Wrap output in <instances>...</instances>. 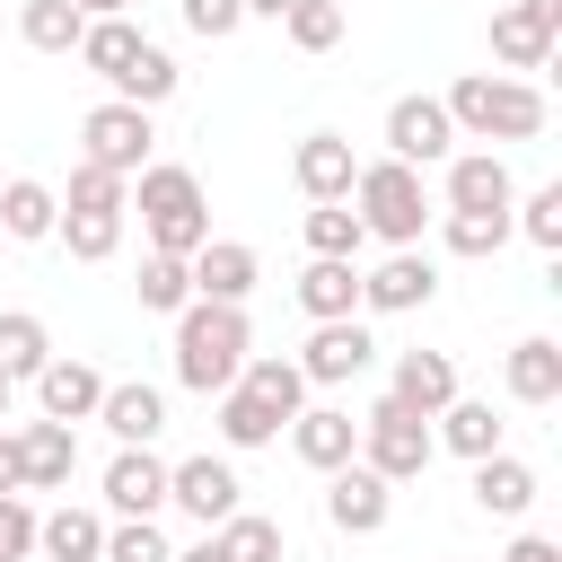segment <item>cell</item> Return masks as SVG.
Masks as SVG:
<instances>
[{
	"label": "cell",
	"instance_id": "obj_28",
	"mask_svg": "<svg viewBox=\"0 0 562 562\" xmlns=\"http://www.w3.org/2000/svg\"><path fill=\"white\" fill-rule=\"evenodd\" d=\"M299 237H307V255H325V263H360V246H369V228H360L351 202H307Z\"/></svg>",
	"mask_w": 562,
	"mask_h": 562
},
{
	"label": "cell",
	"instance_id": "obj_41",
	"mask_svg": "<svg viewBox=\"0 0 562 562\" xmlns=\"http://www.w3.org/2000/svg\"><path fill=\"white\" fill-rule=\"evenodd\" d=\"M97 562H176V544L158 536V518H114L105 527V553Z\"/></svg>",
	"mask_w": 562,
	"mask_h": 562
},
{
	"label": "cell",
	"instance_id": "obj_1",
	"mask_svg": "<svg viewBox=\"0 0 562 562\" xmlns=\"http://www.w3.org/2000/svg\"><path fill=\"white\" fill-rule=\"evenodd\" d=\"M132 211H140V228H149V255L193 263V255L211 246V202H202V176H193V167H176V158H149V167L132 176Z\"/></svg>",
	"mask_w": 562,
	"mask_h": 562
},
{
	"label": "cell",
	"instance_id": "obj_31",
	"mask_svg": "<svg viewBox=\"0 0 562 562\" xmlns=\"http://www.w3.org/2000/svg\"><path fill=\"white\" fill-rule=\"evenodd\" d=\"M140 44H149V35H140L132 18H88V26H79V61H88L105 88L132 70V53H140Z\"/></svg>",
	"mask_w": 562,
	"mask_h": 562
},
{
	"label": "cell",
	"instance_id": "obj_26",
	"mask_svg": "<svg viewBox=\"0 0 562 562\" xmlns=\"http://www.w3.org/2000/svg\"><path fill=\"white\" fill-rule=\"evenodd\" d=\"M501 386H509L518 404H553V395H562V342H553V334H527V342H509V360H501Z\"/></svg>",
	"mask_w": 562,
	"mask_h": 562
},
{
	"label": "cell",
	"instance_id": "obj_2",
	"mask_svg": "<svg viewBox=\"0 0 562 562\" xmlns=\"http://www.w3.org/2000/svg\"><path fill=\"white\" fill-rule=\"evenodd\" d=\"M246 351H255L246 307H211V299H184V307H176V386L228 395L237 369H246Z\"/></svg>",
	"mask_w": 562,
	"mask_h": 562
},
{
	"label": "cell",
	"instance_id": "obj_10",
	"mask_svg": "<svg viewBox=\"0 0 562 562\" xmlns=\"http://www.w3.org/2000/svg\"><path fill=\"white\" fill-rule=\"evenodd\" d=\"M553 35H562V0H509V9L492 18V61H501V79L544 70V61H553Z\"/></svg>",
	"mask_w": 562,
	"mask_h": 562
},
{
	"label": "cell",
	"instance_id": "obj_30",
	"mask_svg": "<svg viewBox=\"0 0 562 562\" xmlns=\"http://www.w3.org/2000/svg\"><path fill=\"white\" fill-rule=\"evenodd\" d=\"M211 544H220V562H290V536H281V518H263V509L220 518Z\"/></svg>",
	"mask_w": 562,
	"mask_h": 562
},
{
	"label": "cell",
	"instance_id": "obj_3",
	"mask_svg": "<svg viewBox=\"0 0 562 562\" xmlns=\"http://www.w3.org/2000/svg\"><path fill=\"white\" fill-rule=\"evenodd\" d=\"M448 123H457V140H536L544 132V88L536 79H501V70H465L448 97Z\"/></svg>",
	"mask_w": 562,
	"mask_h": 562
},
{
	"label": "cell",
	"instance_id": "obj_7",
	"mask_svg": "<svg viewBox=\"0 0 562 562\" xmlns=\"http://www.w3.org/2000/svg\"><path fill=\"white\" fill-rule=\"evenodd\" d=\"M386 158L395 167H448L457 158V123H448V105L439 97H395L386 105Z\"/></svg>",
	"mask_w": 562,
	"mask_h": 562
},
{
	"label": "cell",
	"instance_id": "obj_9",
	"mask_svg": "<svg viewBox=\"0 0 562 562\" xmlns=\"http://www.w3.org/2000/svg\"><path fill=\"white\" fill-rule=\"evenodd\" d=\"M237 492H246V483H237V465H228V457H176V465H167V509H184L202 536H211L220 518H237V509H246Z\"/></svg>",
	"mask_w": 562,
	"mask_h": 562
},
{
	"label": "cell",
	"instance_id": "obj_25",
	"mask_svg": "<svg viewBox=\"0 0 562 562\" xmlns=\"http://www.w3.org/2000/svg\"><path fill=\"white\" fill-rule=\"evenodd\" d=\"M290 290H299V307H307V325H334V316H360V263H325V255H307V272H299Z\"/></svg>",
	"mask_w": 562,
	"mask_h": 562
},
{
	"label": "cell",
	"instance_id": "obj_11",
	"mask_svg": "<svg viewBox=\"0 0 562 562\" xmlns=\"http://www.w3.org/2000/svg\"><path fill=\"white\" fill-rule=\"evenodd\" d=\"M369 369H378V334H369L360 316L316 325L307 351H299V378H307V386H351V378H369Z\"/></svg>",
	"mask_w": 562,
	"mask_h": 562
},
{
	"label": "cell",
	"instance_id": "obj_48",
	"mask_svg": "<svg viewBox=\"0 0 562 562\" xmlns=\"http://www.w3.org/2000/svg\"><path fill=\"white\" fill-rule=\"evenodd\" d=\"M176 562H220V544H211V536H202V544H184V553H176Z\"/></svg>",
	"mask_w": 562,
	"mask_h": 562
},
{
	"label": "cell",
	"instance_id": "obj_4",
	"mask_svg": "<svg viewBox=\"0 0 562 562\" xmlns=\"http://www.w3.org/2000/svg\"><path fill=\"white\" fill-rule=\"evenodd\" d=\"M351 211H360V228L386 237V246H422V228H430V193H422V176L395 167V158H369V167L351 176Z\"/></svg>",
	"mask_w": 562,
	"mask_h": 562
},
{
	"label": "cell",
	"instance_id": "obj_14",
	"mask_svg": "<svg viewBox=\"0 0 562 562\" xmlns=\"http://www.w3.org/2000/svg\"><path fill=\"white\" fill-rule=\"evenodd\" d=\"M290 457H299L307 474H334V465L360 457V422H351L342 404H299V413H290Z\"/></svg>",
	"mask_w": 562,
	"mask_h": 562
},
{
	"label": "cell",
	"instance_id": "obj_37",
	"mask_svg": "<svg viewBox=\"0 0 562 562\" xmlns=\"http://www.w3.org/2000/svg\"><path fill=\"white\" fill-rule=\"evenodd\" d=\"M439 246L448 255H501L509 246V211H439Z\"/></svg>",
	"mask_w": 562,
	"mask_h": 562
},
{
	"label": "cell",
	"instance_id": "obj_46",
	"mask_svg": "<svg viewBox=\"0 0 562 562\" xmlns=\"http://www.w3.org/2000/svg\"><path fill=\"white\" fill-rule=\"evenodd\" d=\"M237 9H246V18H272V26L290 18V0H237Z\"/></svg>",
	"mask_w": 562,
	"mask_h": 562
},
{
	"label": "cell",
	"instance_id": "obj_44",
	"mask_svg": "<svg viewBox=\"0 0 562 562\" xmlns=\"http://www.w3.org/2000/svg\"><path fill=\"white\" fill-rule=\"evenodd\" d=\"M501 562H562V544H553V536H518Z\"/></svg>",
	"mask_w": 562,
	"mask_h": 562
},
{
	"label": "cell",
	"instance_id": "obj_13",
	"mask_svg": "<svg viewBox=\"0 0 562 562\" xmlns=\"http://www.w3.org/2000/svg\"><path fill=\"white\" fill-rule=\"evenodd\" d=\"M26 386H35V413H44V422H70V430L97 422V404H105V378H97L88 360H70V351H53Z\"/></svg>",
	"mask_w": 562,
	"mask_h": 562
},
{
	"label": "cell",
	"instance_id": "obj_19",
	"mask_svg": "<svg viewBox=\"0 0 562 562\" xmlns=\"http://www.w3.org/2000/svg\"><path fill=\"white\" fill-rule=\"evenodd\" d=\"M290 176H299V193H307V202H351L360 158H351V140H342V132H307V140L290 149Z\"/></svg>",
	"mask_w": 562,
	"mask_h": 562
},
{
	"label": "cell",
	"instance_id": "obj_47",
	"mask_svg": "<svg viewBox=\"0 0 562 562\" xmlns=\"http://www.w3.org/2000/svg\"><path fill=\"white\" fill-rule=\"evenodd\" d=\"M70 9H79V18H123L132 0H70Z\"/></svg>",
	"mask_w": 562,
	"mask_h": 562
},
{
	"label": "cell",
	"instance_id": "obj_32",
	"mask_svg": "<svg viewBox=\"0 0 562 562\" xmlns=\"http://www.w3.org/2000/svg\"><path fill=\"white\" fill-rule=\"evenodd\" d=\"M237 386L255 395V404H272L281 422L307 404V378H299V360H272V351H246V369H237Z\"/></svg>",
	"mask_w": 562,
	"mask_h": 562
},
{
	"label": "cell",
	"instance_id": "obj_33",
	"mask_svg": "<svg viewBox=\"0 0 562 562\" xmlns=\"http://www.w3.org/2000/svg\"><path fill=\"white\" fill-rule=\"evenodd\" d=\"M211 404H220V448H272V439L290 430V422H281L272 404H255L246 386H228V395H211Z\"/></svg>",
	"mask_w": 562,
	"mask_h": 562
},
{
	"label": "cell",
	"instance_id": "obj_43",
	"mask_svg": "<svg viewBox=\"0 0 562 562\" xmlns=\"http://www.w3.org/2000/svg\"><path fill=\"white\" fill-rule=\"evenodd\" d=\"M26 553H35V501L9 492L0 501V562H26Z\"/></svg>",
	"mask_w": 562,
	"mask_h": 562
},
{
	"label": "cell",
	"instance_id": "obj_49",
	"mask_svg": "<svg viewBox=\"0 0 562 562\" xmlns=\"http://www.w3.org/2000/svg\"><path fill=\"white\" fill-rule=\"evenodd\" d=\"M9 395H18V386H9V378H0V422H9Z\"/></svg>",
	"mask_w": 562,
	"mask_h": 562
},
{
	"label": "cell",
	"instance_id": "obj_23",
	"mask_svg": "<svg viewBox=\"0 0 562 562\" xmlns=\"http://www.w3.org/2000/svg\"><path fill=\"white\" fill-rule=\"evenodd\" d=\"M35 553H44V562H97V553H105V518L79 509V501L35 509Z\"/></svg>",
	"mask_w": 562,
	"mask_h": 562
},
{
	"label": "cell",
	"instance_id": "obj_50",
	"mask_svg": "<svg viewBox=\"0 0 562 562\" xmlns=\"http://www.w3.org/2000/svg\"><path fill=\"white\" fill-rule=\"evenodd\" d=\"M457 562H474V553H457Z\"/></svg>",
	"mask_w": 562,
	"mask_h": 562
},
{
	"label": "cell",
	"instance_id": "obj_15",
	"mask_svg": "<svg viewBox=\"0 0 562 562\" xmlns=\"http://www.w3.org/2000/svg\"><path fill=\"white\" fill-rule=\"evenodd\" d=\"M439 176H448V184H439L448 211H509V202H518V176H509L501 149H457Z\"/></svg>",
	"mask_w": 562,
	"mask_h": 562
},
{
	"label": "cell",
	"instance_id": "obj_36",
	"mask_svg": "<svg viewBox=\"0 0 562 562\" xmlns=\"http://www.w3.org/2000/svg\"><path fill=\"white\" fill-rule=\"evenodd\" d=\"M53 237L70 246V263H105V255L123 246V211H61Z\"/></svg>",
	"mask_w": 562,
	"mask_h": 562
},
{
	"label": "cell",
	"instance_id": "obj_12",
	"mask_svg": "<svg viewBox=\"0 0 562 562\" xmlns=\"http://www.w3.org/2000/svg\"><path fill=\"white\" fill-rule=\"evenodd\" d=\"M184 272H193V299H211V307H246L255 281H263V255H255L246 237H211Z\"/></svg>",
	"mask_w": 562,
	"mask_h": 562
},
{
	"label": "cell",
	"instance_id": "obj_38",
	"mask_svg": "<svg viewBox=\"0 0 562 562\" xmlns=\"http://www.w3.org/2000/svg\"><path fill=\"white\" fill-rule=\"evenodd\" d=\"M132 290H140L149 316H176V307L193 299V272H184L176 255H140V281H132Z\"/></svg>",
	"mask_w": 562,
	"mask_h": 562
},
{
	"label": "cell",
	"instance_id": "obj_21",
	"mask_svg": "<svg viewBox=\"0 0 562 562\" xmlns=\"http://www.w3.org/2000/svg\"><path fill=\"white\" fill-rule=\"evenodd\" d=\"M501 430H509V422H501L483 395H457V404H439V413H430V439H439L448 457H465V465L501 457Z\"/></svg>",
	"mask_w": 562,
	"mask_h": 562
},
{
	"label": "cell",
	"instance_id": "obj_22",
	"mask_svg": "<svg viewBox=\"0 0 562 562\" xmlns=\"http://www.w3.org/2000/svg\"><path fill=\"white\" fill-rule=\"evenodd\" d=\"M97 422L114 430V448H149V439L167 430V395H158L149 378H123V386H105V404H97Z\"/></svg>",
	"mask_w": 562,
	"mask_h": 562
},
{
	"label": "cell",
	"instance_id": "obj_45",
	"mask_svg": "<svg viewBox=\"0 0 562 562\" xmlns=\"http://www.w3.org/2000/svg\"><path fill=\"white\" fill-rule=\"evenodd\" d=\"M9 492H26V483H18V430H0V501H9Z\"/></svg>",
	"mask_w": 562,
	"mask_h": 562
},
{
	"label": "cell",
	"instance_id": "obj_35",
	"mask_svg": "<svg viewBox=\"0 0 562 562\" xmlns=\"http://www.w3.org/2000/svg\"><path fill=\"white\" fill-rule=\"evenodd\" d=\"M509 237H527V246L562 255V184H536V193H518V202H509Z\"/></svg>",
	"mask_w": 562,
	"mask_h": 562
},
{
	"label": "cell",
	"instance_id": "obj_29",
	"mask_svg": "<svg viewBox=\"0 0 562 562\" xmlns=\"http://www.w3.org/2000/svg\"><path fill=\"white\" fill-rule=\"evenodd\" d=\"M53 360V325L35 316V307H0V378L18 386V378H35Z\"/></svg>",
	"mask_w": 562,
	"mask_h": 562
},
{
	"label": "cell",
	"instance_id": "obj_34",
	"mask_svg": "<svg viewBox=\"0 0 562 562\" xmlns=\"http://www.w3.org/2000/svg\"><path fill=\"white\" fill-rule=\"evenodd\" d=\"M79 9L70 0H26L18 9V35H26V53H79Z\"/></svg>",
	"mask_w": 562,
	"mask_h": 562
},
{
	"label": "cell",
	"instance_id": "obj_16",
	"mask_svg": "<svg viewBox=\"0 0 562 562\" xmlns=\"http://www.w3.org/2000/svg\"><path fill=\"white\" fill-rule=\"evenodd\" d=\"M70 474H79V430L70 422H18V483L70 492Z\"/></svg>",
	"mask_w": 562,
	"mask_h": 562
},
{
	"label": "cell",
	"instance_id": "obj_8",
	"mask_svg": "<svg viewBox=\"0 0 562 562\" xmlns=\"http://www.w3.org/2000/svg\"><path fill=\"white\" fill-rule=\"evenodd\" d=\"M430 299H439V263L422 246H386V263L360 272V307L369 316H422Z\"/></svg>",
	"mask_w": 562,
	"mask_h": 562
},
{
	"label": "cell",
	"instance_id": "obj_24",
	"mask_svg": "<svg viewBox=\"0 0 562 562\" xmlns=\"http://www.w3.org/2000/svg\"><path fill=\"white\" fill-rule=\"evenodd\" d=\"M53 228H61V193H53L44 176H9V184H0V237L44 246Z\"/></svg>",
	"mask_w": 562,
	"mask_h": 562
},
{
	"label": "cell",
	"instance_id": "obj_27",
	"mask_svg": "<svg viewBox=\"0 0 562 562\" xmlns=\"http://www.w3.org/2000/svg\"><path fill=\"white\" fill-rule=\"evenodd\" d=\"M474 509H483V518H527V509H536V465L509 457V448L483 457V465H474Z\"/></svg>",
	"mask_w": 562,
	"mask_h": 562
},
{
	"label": "cell",
	"instance_id": "obj_39",
	"mask_svg": "<svg viewBox=\"0 0 562 562\" xmlns=\"http://www.w3.org/2000/svg\"><path fill=\"white\" fill-rule=\"evenodd\" d=\"M281 35H290L299 53H334V44H342V0H290Z\"/></svg>",
	"mask_w": 562,
	"mask_h": 562
},
{
	"label": "cell",
	"instance_id": "obj_18",
	"mask_svg": "<svg viewBox=\"0 0 562 562\" xmlns=\"http://www.w3.org/2000/svg\"><path fill=\"white\" fill-rule=\"evenodd\" d=\"M105 509H114V518H158V509H167V457H158V448H114V465H105Z\"/></svg>",
	"mask_w": 562,
	"mask_h": 562
},
{
	"label": "cell",
	"instance_id": "obj_20",
	"mask_svg": "<svg viewBox=\"0 0 562 562\" xmlns=\"http://www.w3.org/2000/svg\"><path fill=\"white\" fill-rule=\"evenodd\" d=\"M386 395L404 404V413H439V404H457L465 386H457V360L448 351H395V378H386Z\"/></svg>",
	"mask_w": 562,
	"mask_h": 562
},
{
	"label": "cell",
	"instance_id": "obj_42",
	"mask_svg": "<svg viewBox=\"0 0 562 562\" xmlns=\"http://www.w3.org/2000/svg\"><path fill=\"white\" fill-rule=\"evenodd\" d=\"M176 9H184V26H193L202 44H228V35L246 26V9H237V0H176Z\"/></svg>",
	"mask_w": 562,
	"mask_h": 562
},
{
	"label": "cell",
	"instance_id": "obj_5",
	"mask_svg": "<svg viewBox=\"0 0 562 562\" xmlns=\"http://www.w3.org/2000/svg\"><path fill=\"white\" fill-rule=\"evenodd\" d=\"M430 457H439L430 422H422V413H404L395 395H378V404L360 413V465H369L378 483H422V474H430Z\"/></svg>",
	"mask_w": 562,
	"mask_h": 562
},
{
	"label": "cell",
	"instance_id": "obj_40",
	"mask_svg": "<svg viewBox=\"0 0 562 562\" xmlns=\"http://www.w3.org/2000/svg\"><path fill=\"white\" fill-rule=\"evenodd\" d=\"M61 211H132V184L79 158V167H70V184H61Z\"/></svg>",
	"mask_w": 562,
	"mask_h": 562
},
{
	"label": "cell",
	"instance_id": "obj_6",
	"mask_svg": "<svg viewBox=\"0 0 562 562\" xmlns=\"http://www.w3.org/2000/svg\"><path fill=\"white\" fill-rule=\"evenodd\" d=\"M149 149H158V123L140 114V105H123V97H105V105H88L79 114V158L88 167H105V176H140L149 167Z\"/></svg>",
	"mask_w": 562,
	"mask_h": 562
},
{
	"label": "cell",
	"instance_id": "obj_17",
	"mask_svg": "<svg viewBox=\"0 0 562 562\" xmlns=\"http://www.w3.org/2000/svg\"><path fill=\"white\" fill-rule=\"evenodd\" d=\"M386 509H395V483H378L360 457L325 474V518H334L342 536H378V527H386Z\"/></svg>",
	"mask_w": 562,
	"mask_h": 562
}]
</instances>
